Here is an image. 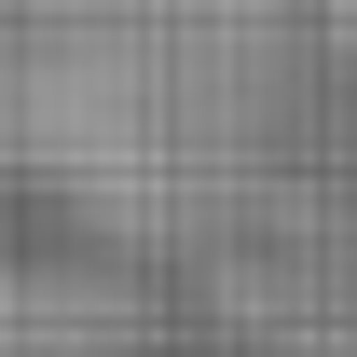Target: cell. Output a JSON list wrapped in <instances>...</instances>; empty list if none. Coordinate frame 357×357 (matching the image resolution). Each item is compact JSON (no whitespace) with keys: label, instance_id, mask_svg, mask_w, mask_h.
<instances>
[{"label":"cell","instance_id":"obj_1","mask_svg":"<svg viewBox=\"0 0 357 357\" xmlns=\"http://www.w3.org/2000/svg\"><path fill=\"white\" fill-rule=\"evenodd\" d=\"M289 42L261 0H14L0 124L96 248H178L261 178Z\"/></svg>","mask_w":357,"mask_h":357},{"label":"cell","instance_id":"obj_2","mask_svg":"<svg viewBox=\"0 0 357 357\" xmlns=\"http://www.w3.org/2000/svg\"><path fill=\"white\" fill-rule=\"evenodd\" d=\"M0 357H151V330H137V303L110 289V275H14V316H0Z\"/></svg>","mask_w":357,"mask_h":357}]
</instances>
